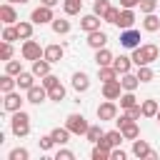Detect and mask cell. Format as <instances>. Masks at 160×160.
Wrapping results in <instances>:
<instances>
[{
    "label": "cell",
    "mask_w": 160,
    "mask_h": 160,
    "mask_svg": "<svg viewBox=\"0 0 160 160\" xmlns=\"http://www.w3.org/2000/svg\"><path fill=\"white\" fill-rule=\"evenodd\" d=\"M30 20H32L35 25L52 22V20H55V15H52V8H48V5H40V8H35V10L30 12Z\"/></svg>",
    "instance_id": "6"
},
{
    "label": "cell",
    "mask_w": 160,
    "mask_h": 160,
    "mask_svg": "<svg viewBox=\"0 0 160 160\" xmlns=\"http://www.w3.org/2000/svg\"><path fill=\"white\" fill-rule=\"evenodd\" d=\"M5 72H10V75L18 78V75L22 72V65H20L18 60H8V62H5Z\"/></svg>",
    "instance_id": "41"
},
{
    "label": "cell",
    "mask_w": 160,
    "mask_h": 160,
    "mask_svg": "<svg viewBox=\"0 0 160 160\" xmlns=\"http://www.w3.org/2000/svg\"><path fill=\"white\" fill-rule=\"evenodd\" d=\"M32 25H35L32 20H18V22H15L20 40H30V38H32Z\"/></svg>",
    "instance_id": "19"
},
{
    "label": "cell",
    "mask_w": 160,
    "mask_h": 160,
    "mask_svg": "<svg viewBox=\"0 0 160 160\" xmlns=\"http://www.w3.org/2000/svg\"><path fill=\"white\" fill-rule=\"evenodd\" d=\"M10 160H28L30 158V152L25 150V148H15V150H10V155H8Z\"/></svg>",
    "instance_id": "43"
},
{
    "label": "cell",
    "mask_w": 160,
    "mask_h": 160,
    "mask_svg": "<svg viewBox=\"0 0 160 160\" xmlns=\"http://www.w3.org/2000/svg\"><path fill=\"white\" fill-rule=\"evenodd\" d=\"M65 128H68L72 135H85L90 125H88L85 115H80V112H70V115L65 118Z\"/></svg>",
    "instance_id": "3"
},
{
    "label": "cell",
    "mask_w": 160,
    "mask_h": 160,
    "mask_svg": "<svg viewBox=\"0 0 160 160\" xmlns=\"http://www.w3.org/2000/svg\"><path fill=\"white\" fill-rule=\"evenodd\" d=\"M110 152H112V148H110V142L102 138L100 142H95V145H92L90 158H92V160H110Z\"/></svg>",
    "instance_id": "11"
},
{
    "label": "cell",
    "mask_w": 160,
    "mask_h": 160,
    "mask_svg": "<svg viewBox=\"0 0 160 160\" xmlns=\"http://www.w3.org/2000/svg\"><path fill=\"white\" fill-rule=\"evenodd\" d=\"M48 95H50L52 102H60V100H65V88H62V85H55V88L48 90Z\"/></svg>",
    "instance_id": "38"
},
{
    "label": "cell",
    "mask_w": 160,
    "mask_h": 160,
    "mask_svg": "<svg viewBox=\"0 0 160 160\" xmlns=\"http://www.w3.org/2000/svg\"><path fill=\"white\" fill-rule=\"evenodd\" d=\"M118 70L112 68V65H105V68H98V78L102 80V82H110V80H118Z\"/></svg>",
    "instance_id": "28"
},
{
    "label": "cell",
    "mask_w": 160,
    "mask_h": 160,
    "mask_svg": "<svg viewBox=\"0 0 160 160\" xmlns=\"http://www.w3.org/2000/svg\"><path fill=\"white\" fill-rule=\"evenodd\" d=\"M5 2H20V5H25V2H30V0H5Z\"/></svg>",
    "instance_id": "51"
},
{
    "label": "cell",
    "mask_w": 160,
    "mask_h": 160,
    "mask_svg": "<svg viewBox=\"0 0 160 160\" xmlns=\"http://www.w3.org/2000/svg\"><path fill=\"white\" fill-rule=\"evenodd\" d=\"M142 30H145V32H158V30H160V18H158L155 12H148L145 20H142Z\"/></svg>",
    "instance_id": "20"
},
{
    "label": "cell",
    "mask_w": 160,
    "mask_h": 160,
    "mask_svg": "<svg viewBox=\"0 0 160 160\" xmlns=\"http://www.w3.org/2000/svg\"><path fill=\"white\" fill-rule=\"evenodd\" d=\"M100 15H95V12H90V15H82L80 18V30H85V32H92V30H100Z\"/></svg>",
    "instance_id": "13"
},
{
    "label": "cell",
    "mask_w": 160,
    "mask_h": 160,
    "mask_svg": "<svg viewBox=\"0 0 160 160\" xmlns=\"http://www.w3.org/2000/svg\"><path fill=\"white\" fill-rule=\"evenodd\" d=\"M105 42H108V35H105L102 30H92V32H88V45H90L92 50L105 48Z\"/></svg>",
    "instance_id": "15"
},
{
    "label": "cell",
    "mask_w": 160,
    "mask_h": 160,
    "mask_svg": "<svg viewBox=\"0 0 160 160\" xmlns=\"http://www.w3.org/2000/svg\"><path fill=\"white\" fill-rule=\"evenodd\" d=\"M85 138L95 145V142H100V140L105 138V132H102V128H100V125H90V128H88V132H85Z\"/></svg>",
    "instance_id": "32"
},
{
    "label": "cell",
    "mask_w": 160,
    "mask_h": 160,
    "mask_svg": "<svg viewBox=\"0 0 160 160\" xmlns=\"http://www.w3.org/2000/svg\"><path fill=\"white\" fill-rule=\"evenodd\" d=\"M42 85H45V88L50 90V88H55V85H60V78H55V75L50 72V75H45V78H42Z\"/></svg>",
    "instance_id": "45"
},
{
    "label": "cell",
    "mask_w": 160,
    "mask_h": 160,
    "mask_svg": "<svg viewBox=\"0 0 160 160\" xmlns=\"http://www.w3.org/2000/svg\"><path fill=\"white\" fill-rule=\"evenodd\" d=\"M0 20H2L5 25H15V22H18V12H15L12 2H2V5H0Z\"/></svg>",
    "instance_id": "14"
},
{
    "label": "cell",
    "mask_w": 160,
    "mask_h": 160,
    "mask_svg": "<svg viewBox=\"0 0 160 160\" xmlns=\"http://www.w3.org/2000/svg\"><path fill=\"white\" fill-rule=\"evenodd\" d=\"M112 52L108 50V48H100V50H95V62H98V68H105V65H112Z\"/></svg>",
    "instance_id": "21"
},
{
    "label": "cell",
    "mask_w": 160,
    "mask_h": 160,
    "mask_svg": "<svg viewBox=\"0 0 160 160\" xmlns=\"http://www.w3.org/2000/svg\"><path fill=\"white\" fill-rule=\"evenodd\" d=\"M132 62L135 65H152L158 58H160V48L155 45V42H142V45H138L135 50H132Z\"/></svg>",
    "instance_id": "1"
},
{
    "label": "cell",
    "mask_w": 160,
    "mask_h": 160,
    "mask_svg": "<svg viewBox=\"0 0 160 160\" xmlns=\"http://www.w3.org/2000/svg\"><path fill=\"white\" fill-rule=\"evenodd\" d=\"M72 90L75 92H88L90 90V78L85 72H75L72 75Z\"/></svg>",
    "instance_id": "18"
},
{
    "label": "cell",
    "mask_w": 160,
    "mask_h": 160,
    "mask_svg": "<svg viewBox=\"0 0 160 160\" xmlns=\"http://www.w3.org/2000/svg\"><path fill=\"white\" fill-rule=\"evenodd\" d=\"M50 28H52V32H55V35H68V32H70V20L55 18V20L50 22Z\"/></svg>",
    "instance_id": "27"
},
{
    "label": "cell",
    "mask_w": 160,
    "mask_h": 160,
    "mask_svg": "<svg viewBox=\"0 0 160 160\" xmlns=\"http://www.w3.org/2000/svg\"><path fill=\"white\" fill-rule=\"evenodd\" d=\"M20 52H22V58H25V60H30V62H32V60H40V58H42L45 48H40V42L30 38V40H25V42H22Z\"/></svg>",
    "instance_id": "4"
},
{
    "label": "cell",
    "mask_w": 160,
    "mask_h": 160,
    "mask_svg": "<svg viewBox=\"0 0 160 160\" xmlns=\"http://www.w3.org/2000/svg\"><path fill=\"white\" fill-rule=\"evenodd\" d=\"M125 112H128L132 120H140V118H142V108H140V102H138V105H132V108H128Z\"/></svg>",
    "instance_id": "46"
},
{
    "label": "cell",
    "mask_w": 160,
    "mask_h": 160,
    "mask_svg": "<svg viewBox=\"0 0 160 160\" xmlns=\"http://www.w3.org/2000/svg\"><path fill=\"white\" fill-rule=\"evenodd\" d=\"M128 158V152L125 150H120V148H112V152H110V160H125Z\"/></svg>",
    "instance_id": "48"
},
{
    "label": "cell",
    "mask_w": 160,
    "mask_h": 160,
    "mask_svg": "<svg viewBox=\"0 0 160 160\" xmlns=\"http://www.w3.org/2000/svg\"><path fill=\"white\" fill-rule=\"evenodd\" d=\"M15 85H18V78H15V75L5 72V75L0 78V92H2V95H5V92H12Z\"/></svg>",
    "instance_id": "26"
},
{
    "label": "cell",
    "mask_w": 160,
    "mask_h": 160,
    "mask_svg": "<svg viewBox=\"0 0 160 160\" xmlns=\"http://www.w3.org/2000/svg\"><path fill=\"white\" fill-rule=\"evenodd\" d=\"M132 105H138V98H135V92H132V90H125V92L120 95V108H122V110H128V108H132Z\"/></svg>",
    "instance_id": "35"
},
{
    "label": "cell",
    "mask_w": 160,
    "mask_h": 160,
    "mask_svg": "<svg viewBox=\"0 0 160 160\" xmlns=\"http://www.w3.org/2000/svg\"><path fill=\"white\" fill-rule=\"evenodd\" d=\"M0 60H12V42H5L2 40V45H0Z\"/></svg>",
    "instance_id": "40"
},
{
    "label": "cell",
    "mask_w": 160,
    "mask_h": 160,
    "mask_svg": "<svg viewBox=\"0 0 160 160\" xmlns=\"http://www.w3.org/2000/svg\"><path fill=\"white\" fill-rule=\"evenodd\" d=\"M50 60H45V58H40V60H32V72L38 75V78H45V75H50Z\"/></svg>",
    "instance_id": "23"
},
{
    "label": "cell",
    "mask_w": 160,
    "mask_h": 160,
    "mask_svg": "<svg viewBox=\"0 0 160 160\" xmlns=\"http://www.w3.org/2000/svg\"><path fill=\"white\" fill-rule=\"evenodd\" d=\"M28 102H32V105H40V102H45V100H50V95H48V88L45 85H32L30 90H28V98H25Z\"/></svg>",
    "instance_id": "9"
},
{
    "label": "cell",
    "mask_w": 160,
    "mask_h": 160,
    "mask_svg": "<svg viewBox=\"0 0 160 160\" xmlns=\"http://www.w3.org/2000/svg\"><path fill=\"white\" fill-rule=\"evenodd\" d=\"M115 118H118V105H115V100H105V102L98 105V120H100V122H108V120H115Z\"/></svg>",
    "instance_id": "5"
},
{
    "label": "cell",
    "mask_w": 160,
    "mask_h": 160,
    "mask_svg": "<svg viewBox=\"0 0 160 160\" xmlns=\"http://www.w3.org/2000/svg\"><path fill=\"white\" fill-rule=\"evenodd\" d=\"M140 0H120V8H138Z\"/></svg>",
    "instance_id": "49"
},
{
    "label": "cell",
    "mask_w": 160,
    "mask_h": 160,
    "mask_svg": "<svg viewBox=\"0 0 160 160\" xmlns=\"http://www.w3.org/2000/svg\"><path fill=\"white\" fill-rule=\"evenodd\" d=\"M105 140L110 142V148H120V142H122L125 138H122V130L118 128V130H108V132H105Z\"/></svg>",
    "instance_id": "33"
},
{
    "label": "cell",
    "mask_w": 160,
    "mask_h": 160,
    "mask_svg": "<svg viewBox=\"0 0 160 160\" xmlns=\"http://www.w3.org/2000/svg\"><path fill=\"white\" fill-rule=\"evenodd\" d=\"M2 40H5V42H15V40H20L18 28H15V25H5V30H2Z\"/></svg>",
    "instance_id": "37"
},
{
    "label": "cell",
    "mask_w": 160,
    "mask_h": 160,
    "mask_svg": "<svg viewBox=\"0 0 160 160\" xmlns=\"http://www.w3.org/2000/svg\"><path fill=\"white\" fill-rule=\"evenodd\" d=\"M138 80L140 82H152V78H155V72H152V68L150 65H138Z\"/></svg>",
    "instance_id": "31"
},
{
    "label": "cell",
    "mask_w": 160,
    "mask_h": 160,
    "mask_svg": "<svg viewBox=\"0 0 160 160\" xmlns=\"http://www.w3.org/2000/svg\"><path fill=\"white\" fill-rule=\"evenodd\" d=\"M38 145H40V150H50V148L55 145V138H52V135H40Z\"/></svg>",
    "instance_id": "44"
},
{
    "label": "cell",
    "mask_w": 160,
    "mask_h": 160,
    "mask_svg": "<svg viewBox=\"0 0 160 160\" xmlns=\"http://www.w3.org/2000/svg\"><path fill=\"white\" fill-rule=\"evenodd\" d=\"M72 158H75L72 150H58L55 152V160H72Z\"/></svg>",
    "instance_id": "47"
},
{
    "label": "cell",
    "mask_w": 160,
    "mask_h": 160,
    "mask_svg": "<svg viewBox=\"0 0 160 160\" xmlns=\"http://www.w3.org/2000/svg\"><path fill=\"white\" fill-rule=\"evenodd\" d=\"M120 82H122V90H138V85H140V80H138V75H132V72H122V78H120Z\"/></svg>",
    "instance_id": "29"
},
{
    "label": "cell",
    "mask_w": 160,
    "mask_h": 160,
    "mask_svg": "<svg viewBox=\"0 0 160 160\" xmlns=\"http://www.w3.org/2000/svg\"><path fill=\"white\" fill-rule=\"evenodd\" d=\"M22 98H20V92H5V100H2V108L8 110V112H15V110H22Z\"/></svg>",
    "instance_id": "12"
},
{
    "label": "cell",
    "mask_w": 160,
    "mask_h": 160,
    "mask_svg": "<svg viewBox=\"0 0 160 160\" xmlns=\"http://www.w3.org/2000/svg\"><path fill=\"white\" fill-rule=\"evenodd\" d=\"M60 0H40V5H48V8H55Z\"/></svg>",
    "instance_id": "50"
},
{
    "label": "cell",
    "mask_w": 160,
    "mask_h": 160,
    "mask_svg": "<svg viewBox=\"0 0 160 160\" xmlns=\"http://www.w3.org/2000/svg\"><path fill=\"white\" fill-rule=\"evenodd\" d=\"M122 95V82L120 78L118 80H110V82H102V98L105 100H120Z\"/></svg>",
    "instance_id": "8"
},
{
    "label": "cell",
    "mask_w": 160,
    "mask_h": 160,
    "mask_svg": "<svg viewBox=\"0 0 160 160\" xmlns=\"http://www.w3.org/2000/svg\"><path fill=\"white\" fill-rule=\"evenodd\" d=\"M50 135L55 138V145H65V142L70 140V135H72V132H70L68 128H52V132H50Z\"/></svg>",
    "instance_id": "30"
},
{
    "label": "cell",
    "mask_w": 160,
    "mask_h": 160,
    "mask_svg": "<svg viewBox=\"0 0 160 160\" xmlns=\"http://www.w3.org/2000/svg\"><path fill=\"white\" fill-rule=\"evenodd\" d=\"M62 10L65 15H78L82 10V0H62Z\"/></svg>",
    "instance_id": "34"
},
{
    "label": "cell",
    "mask_w": 160,
    "mask_h": 160,
    "mask_svg": "<svg viewBox=\"0 0 160 160\" xmlns=\"http://www.w3.org/2000/svg\"><path fill=\"white\" fill-rule=\"evenodd\" d=\"M10 130L15 138H25L30 132V115L25 110H15L12 118H10Z\"/></svg>",
    "instance_id": "2"
},
{
    "label": "cell",
    "mask_w": 160,
    "mask_h": 160,
    "mask_svg": "<svg viewBox=\"0 0 160 160\" xmlns=\"http://www.w3.org/2000/svg\"><path fill=\"white\" fill-rule=\"evenodd\" d=\"M135 62H132V58H128V55H120V58H115L112 60V68L122 75V72H130V68H132Z\"/></svg>",
    "instance_id": "22"
},
{
    "label": "cell",
    "mask_w": 160,
    "mask_h": 160,
    "mask_svg": "<svg viewBox=\"0 0 160 160\" xmlns=\"http://www.w3.org/2000/svg\"><path fill=\"white\" fill-rule=\"evenodd\" d=\"M132 25H135V12H132V8H122V10H120L118 28H120V30H128V28H132Z\"/></svg>",
    "instance_id": "17"
},
{
    "label": "cell",
    "mask_w": 160,
    "mask_h": 160,
    "mask_svg": "<svg viewBox=\"0 0 160 160\" xmlns=\"http://www.w3.org/2000/svg\"><path fill=\"white\" fill-rule=\"evenodd\" d=\"M140 12L142 15H148V12H155V8H158V0H140Z\"/></svg>",
    "instance_id": "42"
},
{
    "label": "cell",
    "mask_w": 160,
    "mask_h": 160,
    "mask_svg": "<svg viewBox=\"0 0 160 160\" xmlns=\"http://www.w3.org/2000/svg\"><path fill=\"white\" fill-rule=\"evenodd\" d=\"M35 78H38V75H35V72H25V70H22V72H20V75H18V88H20V90H25V92H28V90H30V88H32V85H35Z\"/></svg>",
    "instance_id": "24"
},
{
    "label": "cell",
    "mask_w": 160,
    "mask_h": 160,
    "mask_svg": "<svg viewBox=\"0 0 160 160\" xmlns=\"http://www.w3.org/2000/svg\"><path fill=\"white\" fill-rule=\"evenodd\" d=\"M110 8H112V5H110L108 0H92V12L100 15V18H105V12H108Z\"/></svg>",
    "instance_id": "36"
},
{
    "label": "cell",
    "mask_w": 160,
    "mask_h": 160,
    "mask_svg": "<svg viewBox=\"0 0 160 160\" xmlns=\"http://www.w3.org/2000/svg\"><path fill=\"white\" fill-rule=\"evenodd\" d=\"M132 155H135V158H152V160L158 158V155H155V150H152L145 140H140V138H135V140H132Z\"/></svg>",
    "instance_id": "10"
},
{
    "label": "cell",
    "mask_w": 160,
    "mask_h": 160,
    "mask_svg": "<svg viewBox=\"0 0 160 160\" xmlns=\"http://www.w3.org/2000/svg\"><path fill=\"white\" fill-rule=\"evenodd\" d=\"M120 10H122V8H110V10L105 12V18H102V20H105V22L118 25V20H120Z\"/></svg>",
    "instance_id": "39"
},
{
    "label": "cell",
    "mask_w": 160,
    "mask_h": 160,
    "mask_svg": "<svg viewBox=\"0 0 160 160\" xmlns=\"http://www.w3.org/2000/svg\"><path fill=\"white\" fill-rule=\"evenodd\" d=\"M62 55H65V50H62V45H58V42L48 45V48H45V52H42V58H45V60H50V62H60V60H62Z\"/></svg>",
    "instance_id": "16"
},
{
    "label": "cell",
    "mask_w": 160,
    "mask_h": 160,
    "mask_svg": "<svg viewBox=\"0 0 160 160\" xmlns=\"http://www.w3.org/2000/svg\"><path fill=\"white\" fill-rule=\"evenodd\" d=\"M155 118H158V122H160V110H158V115H155Z\"/></svg>",
    "instance_id": "52"
},
{
    "label": "cell",
    "mask_w": 160,
    "mask_h": 160,
    "mask_svg": "<svg viewBox=\"0 0 160 160\" xmlns=\"http://www.w3.org/2000/svg\"><path fill=\"white\" fill-rule=\"evenodd\" d=\"M120 45L128 48V50H135V48L140 45V30H135V28L122 30V32H120Z\"/></svg>",
    "instance_id": "7"
},
{
    "label": "cell",
    "mask_w": 160,
    "mask_h": 160,
    "mask_svg": "<svg viewBox=\"0 0 160 160\" xmlns=\"http://www.w3.org/2000/svg\"><path fill=\"white\" fill-rule=\"evenodd\" d=\"M140 108H142V118H155V115H158V110H160L158 100H152V98L142 100V102H140Z\"/></svg>",
    "instance_id": "25"
}]
</instances>
